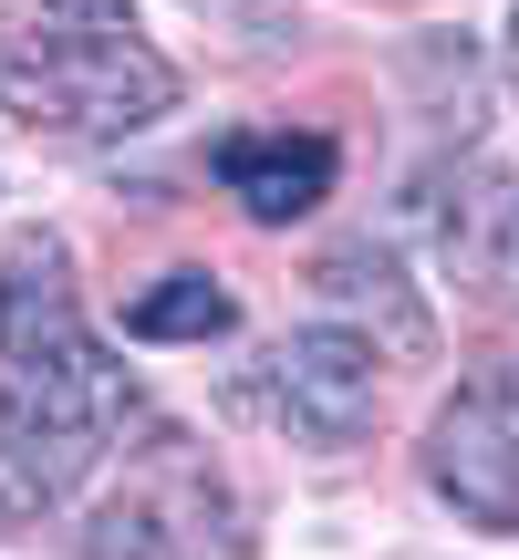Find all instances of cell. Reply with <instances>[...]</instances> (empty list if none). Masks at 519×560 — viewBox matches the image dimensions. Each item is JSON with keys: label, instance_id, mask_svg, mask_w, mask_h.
<instances>
[{"label": "cell", "instance_id": "1", "mask_svg": "<svg viewBox=\"0 0 519 560\" xmlns=\"http://www.w3.org/2000/svg\"><path fill=\"white\" fill-rule=\"evenodd\" d=\"M125 374L104 363L83 322L73 260L53 229H21L0 260V457H11V509L62 499L94 467V446L125 425Z\"/></svg>", "mask_w": 519, "mask_h": 560}, {"label": "cell", "instance_id": "2", "mask_svg": "<svg viewBox=\"0 0 519 560\" xmlns=\"http://www.w3.org/2000/svg\"><path fill=\"white\" fill-rule=\"evenodd\" d=\"M0 104L32 136H136L177 104L166 52H146L136 32H83V21H0Z\"/></svg>", "mask_w": 519, "mask_h": 560}, {"label": "cell", "instance_id": "3", "mask_svg": "<svg viewBox=\"0 0 519 560\" xmlns=\"http://www.w3.org/2000/svg\"><path fill=\"white\" fill-rule=\"evenodd\" d=\"M426 488L478 529H519V363H488L426 425Z\"/></svg>", "mask_w": 519, "mask_h": 560}, {"label": "cell", "instance_id": "4", "mask_svg": "<svg viewBox=\"0 0 519 560\" xmlns=\"http://www.w3.org/2000/svg\"><path fill=\"white\" fill-rule=\"evenodd\" d=\"M260 395L291 425L301 446H354L384 405V353L374 332H343V322H312V332H280L270 363H260Z\"/></svg>", "mask_w": 519, "mask_h": 560}, {"label": "cell", "instance_id": "5", "mask_svg": "<svg viewBox=\"0 0 519 560\" xmlns=\"http://www.w3.org/2000/svg\"><path fill=\"white\" fill-rule=\"evenodd\" d=\"M198 499H219V488H208V467L166 436L157 457H146V478L115 488V499L94 509L83 560H208V540H198Z\"/></svg>", "mask_w": 519, "mask_h": 560}, {"label": "cell", "instance_id": "6", "mask_svg": "<svg viewBox=\"0 0 519 560\" xmlns=\"http://www.w3.org/2000/svg\"><path fill=\"white\" fill-rule=\"evenodd\" d=\"M437 260L468 301L519 312V177L509 166H458L437 187Z\"/></svg>", "mask_w": 519, "mask_h": 560}, {"label": "cell", "instance_id": "7", "mask_svg": "<svg viewBox=\"0 0 519 560\" xmlns=\"http://www.w3.org/2000/svg\"><path fill=\"white\" fill-rule=\"evenodd\" d=\"M219 187L250 208L260 229L312 219V208L333 198V145L322 136H229L219 145Z\"/></svg>", "mask_w": 519, "mask_h": 560}, {"label": "cell", "instance_id": "8", "mask_svg": "<svg viewBox=\"0 0 519 560\" xmlns=\"http://www.w3.org/2000/svg\"><path fill=\"white\" fill-rule=\"evenodd\" d=\"M312 291H322V301H343V312H374L395 353H426V312L405 301V280H395V260H384L374 240L322 249V260H312Z\"/></svg>", "mask_w": 519, "mask_h": 560}, {"label": "cell", "instance_id": "9", "mask_svg": "<svg viewBox=\"0 0 519 560\" xmlns=\"http://www.w3.org/2000/svg\"><path fill=\"white\" fill-rule=\"evenodd\" d=\"M229 322H240V301H229L208 270H166L157 291L125 312V332H136V342H219Z\"/></svg>", "mask_w": 519, "mask_h": 560}, {"label": "cell", "instance_id": "10", "mask_svg": "<svg viewBox=\"0 0 519 560\" xmlns=\"http://www.w3.org/2000/svg\"><path fill=\"white\" fill-rule=\"evenodd\" d=\"M42 21H83V32H136V0H42Z\"/></svg>", "mask_w": 519, "mask_h": 560}, {"label": "cell", "instance_id": "11", "mask_svg": "<svg viewBox=\"0 0 519 560\" xmlns=\"http://www.w3.org/2000/svg\"><path fill=\"white\" fill-rule=\"evenodd\" d=\"M509 94H519V11H509Z\"/></svg>", "mask_w": 519, "mask_h": 560}]
</instances>
